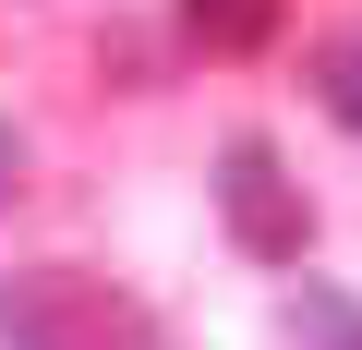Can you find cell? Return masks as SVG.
I'll list each match as a JSON object with an SVG mask.
<instances>
[{
	"instance_id": "obj_1",
	"label": "cell",
	"mask_w": 362,
	"mask_h": 350,
	"mask_svg": "<svg viewBox=\"0 0 362 350\" xmlns=\"http://www.w3.org/2000/svg\"><path fill=\"white\" fill-rule=\"evenodd\" d=\"M0 350H157V314L85 266H25L0 278Z\"/></svg>"
},
{
	"instance_id": "obj_2",
	"label": "cell",
	"mask_w": 362,
	"mask_h": 350,
	"mask_svg": "<svg viewBox=\"0 0 362 350\" xmlns=\"http://www.w3.org/2000/svg\"><path fill=\"white\" fill-rule=\"evenodd\" d=\"M218 218H230V242L242 254H266V266H290L302 254V182L278 169V145L266 133H230V157H218Z\"/></svg>"
},
{
	"instance_id": "obj_3",
	"label": "cell",
	"mask_w": 362,
	"mask_h": 350,
	"mask_svg": "<svg viewBox=\"0 0 362 350\" xmlns=\"http://www.w3.org/2000/svg\"><path fill=\"white\" fill-rule=\"evenodd\" d=\"M181 25H194V49H218V61H254L278 37V0H181Z\"/></svg>"
},
{
	"instance_id": "obj_4",
	"label": "cell",
	"mask_w": 362,
	"mask_h": 350,
	"mask_svg": "<svg viewBox=\"0 0 362 350\" xmlns=\"http://www.w3.org/2000/svg\"><path fill=\"white\" fill-rule=\"evenodd\" d=\"M290 314H302V338H314V350H362V302H350V290L302 278V302H290Z\"/></svg>"
},
{
	"instance_id": "obj_5",
	"label": "cell",
	"mask_w": 362,
	"mask_h": 350,
	"mask_svg": "<svg viewBox=\"0 0 362 350\" xmlns=\"http://www.w3.org/2000/svg\"><path fill=\"white\" fill-rule=\"evenodd\" d=\"M314 85H326V109L362 133V37H326V49H314Z\"/></svg>"
},
{
	"instance_id": "obj_6",
	"label": "cell",
	"mask_w": 362,
	"mask_h": 350,
	"mask_svg": "<svg viewBox=\"0 0 362 350\" xmlns=\"http://www.w3.org/2000/svg\"><path fill=\"white\" fill-rule=\"evenodd\" d=\"M0 194H13V133H0Z\"/></svg>"
}]
</instances>
